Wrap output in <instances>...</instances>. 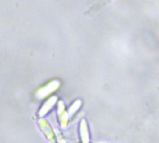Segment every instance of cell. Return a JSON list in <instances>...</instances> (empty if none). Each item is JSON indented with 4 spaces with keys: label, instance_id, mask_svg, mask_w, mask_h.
Masks as SVG:
<instances>
[{
    "label": "cell",
    "instance_id": "obj_5",
    "mask_svg": "<svg viewBox=\"0 0 159 143\" xmlns=\"http://www.w3.org/2000/svg\"><path fill=\"white\" fill-rule=\"evenodd\" d=\"M57 101V97H52L50 99H48L46 103H44V105L42 106V108L40 109L39 112V116H44L45 114H47L48 113V111L54 106V104Z\"/></svg>",
    "mask_w": 159,
    "mask_h": 143
},
{
    "label": "cell",
    "instance_id": "obj_4",
    "mask_svg": "<svg viewBox=\"0 0 159 143\" xmlns=\"http://www.w3.org/2000/svg\"><path fill=\"white\" fill-rule=\"evenodd\" d=\"M79 133L80 139L82 143H89L90 141V135L89 130V125L86 119H82L79 125Z\"/></svg>",
    "mask_w": 159,
    "mask_h": 143
},
{
    "label": "cell",
    "instance_id": "obj_3",
    "mask_svg": "<svg viewBox=\"0 0 159 143\" xmlns=\"http://www.w3.org/2000/svg\"><path fill=\"white\" fill-rule=\"evenodd\" d=\"M39 126H40V128L42 129V131L44 132L46 138L48 140V141L51 143H56V137H55L54 131L52 130L50 125L45 119H40Z\"/></svg>",
    "mask_w": 159,
    "mask_h": 143
},
{
    "label": "cell",
    "instance_id": "obj_6",
    "mask_svg": "<svg viewBox=\"0 0 159 143\" xmlns=\"http://www.w3.org/2000/svg\"><path fill=\"white\" fill-rule=\"evenodd\" d=\"M80 106H81V101H75V102H74V104L69 108V112H68V114H69V116H72V115H74L75 113H76V111L80 108Z\"/></svg>",
    "mask_w": 159,
    "mask_h": 143
},
{
    "label": "cell",
    "instance_id": "obj_2",
    "mask_svg": "<svg viewBox=\"0 0 159 143\" xmlns=\"http://www.w3.org/2000/svg\"><path fill=\"white\" fill-rule=\"evenodd\" d=\"M58 116H59V121L61 128H65L68 126V121H69V114L65 110V106L63 101H60L58 103Z\"/></svg>",
    "mask_w": 159,
    "mask_h": 143
},
{
    "label": "cell",
    "instance_id": "obj_7",
    "mask_svg": "<svg viewBox=\"0 0 159 143\" xmlns=\"http://www.w3.org/2000/svg\"><path fill=\"white\" fill-rule=\"evenodd\" d=\"M100 143H102V142H100Z\"/></svg>",
    "mask_w": 159,
    "mask_h": 143
},
{
    "label": "cell",
    "instance_id": "obj_1",
    "mask_svg": "<svg viewBox=\"0 0 159 143\" xmlns=\"http://www.w3.org/2000/svg\"><path fill=\"white\" fill-rule=\"evenodd\" d=\"M60 87V82L57 80H54L50 83H48L47 86L41 87L40 89H38L35 93L36 97L38 99H43L47 96H48L49 94L53 93L55 90H57V88Z\"/></svg>",
    "mask_w": 159,
    "mask_h": 143
}]
</instances>
